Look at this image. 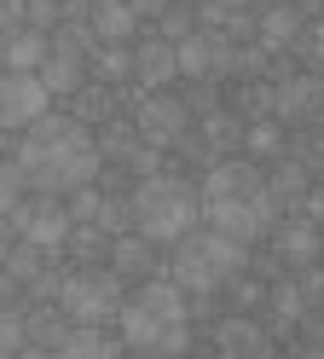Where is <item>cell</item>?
Instances as JSON below:
<instances>
[{
	"label": "cell",
	"mask_w": 324,
	"mask_h": 359,
	"mask_svg": "<svg viewBox=\"0 0 324 359\" xmlns=\"http://www.w3.org/2000/svg\"><path fill=\"white\" fill-rule=\"evenodd\" d=\"M18 174L23 186L41 197H64L76 186H93L99 180V151H93V133L81 116H64V110H46L29 128L18 133Z\"/></svg>",
	"instance_id": "6da1fadb"
},
{
	"label": "cell",
	"mask_w": 324,
	"mask_h": 359,
	"mask_svg": "<svg viewBox=\"0 0 324 359\" xmlns=\"http://www.w3.org/2000/svg\"><path fill=\"white\" fill-rule=\"evenodd\" d=\"M197 203H203L208 226L238 238V243H261L278 226V203L266 191V168L255 163V156H220V163H208Z\"/></svg>",
	"instance_id": "7a4b0ae2"
},
{
	"label": "cell",
	"mask_w": 324,
	"mask_h": 359,
	"mask_svg": "<svg viewBox=\"0 0 324 359\" xmlns=\"http://www.w3.org/2000/svg\"><path fill=\"white\" fill-rule=\"evenodd\" d=\"M116 336H122L128 353H145V359H180L191 348V313H185V290L174 278H145L122 302L116 313Z\"/></svg>",
	"instance_id": "3957f363"
},
{
	"label": "cell",
	"mask_w": 324,
	"mask_h": 359,
	"mask_svg": "<svg viewBox=\"0 0 324 359\" xmlns=\"http://www.w3.org/2000/svg\"><path fill=\"white\" fill-rule=\"evenodd\" d=\"M128 220H133L139 238L156 243V250H162V243H180V238L203 220L197 186H191V180H180V174L133 180V191H128Z\"/></svg>",
	"instance_id": "277c9868"
},
{
	"label": "cell",
	"mask_w": 324,
	"mask_h": 359,
	"mask_svg": "<svg viewBox=\"0 0 324 359\" xmlns=\"http://www.w3.org/2000/svg\"><path fill=\"white\" fill-rule=\"evenodd\" d=\"M249 266V243L226 238L215 226H191L180 243H174V284L185 290V296H220L226 278H238Z\"/></svg>",
	"instance_id": "5b68a950"
},
{
	"label": "cell",
	"mask_w": 324,
	"mask_h": 359,
	"mask_svg": "<svg viewBox=\"0 0 324 359\" xmlns=\"http://www.w3.org/2000/svg\"><path fill=\"white\" fill-rule=\"evenodd\" d=\"M53 302L69 325H116V313L128 302V284L110 266H76V273H58Z\"/></svg>",
	"instance_id": "8992f818"
},
{
	"label": "cell",
	"mask_w": 324,
	"mask_h": 359,
	"mask_svg": "<svg viewBox=\"0 0 324 359\" xmlns=\"http://www.w3.org/2000/svg\"><path fill=\"white\" fill-rule=\"evenodd\" d=\"M133 133L156 151H174L185 133H191V110H185L180 93H168V87H156V93H145L133 104Z\"/></svg>",
	"instance_id": "52a82bcc"
},
{
	"label": "cell",
	"mask_w": 324,
	"mask_h": 359,
	"mask_svg": "<svg viewBox=\"0 0 324 359\" xmlns=\"http://www.w3.org/2000/svg\"><path fill=\"white\" fill-rule=\"evenodd\" d=\"M174 70L185 81H226L231 76V41L220 29H191L185 41H174Z\"/></svg>",
	"instance_id": "ba28073f"
},
{
	"label": "cell",
	"mask_w": 324,
	"mask_h": 359,
	"mask_svg": "<svg viewBox=\"0 0 324 359\" xmlns=\"http://www.w3.org/2000/svg\"><path fill=\"white\" fill-rule=\"evenodd\" d=\"M12 220V232L23 238V243H35V250H46V255H58L64 250V238H69V215H64V197H23V203L6 215Z\"/></svg>",
	"instance_id": "9c48e42d"
},
{
	"label": "cell",
	"mask_w": 324,
	"mask_h": 359,
	"mask_svg": "<svg viewBox=\"0 0 324 359\" xmlns=\"http://www.w3.org/2000/svg\"><path fill=\"white\" fill-rule=\"evenodd\" d=\"M272 81V122H290V128H307L324 116V76H266Z\"/></svg>",
	"instance_id": "30bf717a"
},
{
	"label": "cell",
	"mask_w": 324,
	"mask_h": 359,
	"mask_svg": "<svg viewBox=\"0 0 324 359\" xmlns=\"http://www.w3.org/2000/svg\"><path fill=\"white\" fill-rule=\"evenodd\" d=\"M53 99H46V87L35 76H12L0 70V133H23L35 116H46Z\"/></svg>",
	"instance_id": "8fae6325"
},
{
	"label": "cell",
	"mask_w": 324,
	"mask_h": 359,
	"mask_svg": "<svg viewBox=\"0 0 324 359\" xmlns=\"http://www.w3.org/2000/svg\"><path fill=\"white\" fill-rule=\"evenodd\" d=\"M104 266H110L122 284L162 278V255H156V243H151V238H139V232H116V238H110V250H104Z\"/></svg>",
	"instance_id": "7c38bea8"
},
{
	"label": "cell",
	"mask_w": 324,
	"mask_h": 359,
	"mask_svg": "<svg viewBox=\"0 0 324 359\" xmlns=\"http://www.w3.org/2000/svg\"><path fill=\"white\" fill-rule=\"evenodd\" d=\"M215 353L220 359H272V336H266V325H255L249 313H226L215 325Z\"/></svg>",
	"instance_id": "4fadbf2b"
},
{
	"label": "cell",
	"mask_w": 324,
	"mask_h": 359,
	"mask_svg": "<svg viewBox=\"0 0 324 359\" xmlns=\"http://www.w3.org/2000/svg\"><path fill=\"white\" fill-rule=\"evenodd\" d=\"M35 81L46 87V99H76L81 87H87V58H81V53H69V47H53V41H46V58H41Z\"/></svg>",
	"instance_id": "5bb4252c"
},
{
	"label": "cell",
	"mask_w": 324,
	"mask_h": 359,
	"mask_svg": "<svg viewBox=\"0 0 324 359\" xmlns=\"http://www.w3.org/2000/svg\"><path fill=\"white\" fill-rule=\"evenodd\" d=\"M324 255V232H318V220L307 215H295L278 226V261H284V273H301V266H313Z\"/></svg>",
	"instance_id": "9a60e30c"
},
{
	"label": "cell",
	"mask_w": 324,
	"mask_h": 359,
	"mask_svg": "<svg viewBox=\"0 0 324 359\" xmlns=\"http://www.w3.org/2000/svg\"><path fill=\"white\" fill-rule=\"evenodd\" d=\"M301 29H307V18H301L295 0H272V6L255 18V47H266V53H284L301 41Z\"/></svg>",
	"instance_id": "2e32d148"
},
{
	"label": "cell",
	"mask_w": 324,
	"mask_h": 359,
	"mask_svg": "<svg viewBox=\"0 0 324 359\" xmlns=\"http://www.w3.org/2000/svg\"><path fill=\"white\" fill-rule=\"evenodd\" d=\"M133 81L145 87V93L180 81V70H174V41H162V35H145V41H139V47H133Z\"/></svg>",
	"instance_id": "e0dca14e"
},
{
	"label": "cell",
	"mask_w": 324,
	"mask_h": 359,
	"mask_svg": "<svg viewBox=\"0 0 324 359\" xmlns=\"http://www.w3.org/2000/svg\"><path fill=\"white\" fill-rule=\"evenodd\" d=\"M87 29H93L99 47H128L139 18L128 12V0H87Z\"/></svg>",
	"instance_id": "ac0fdd59"
},
{
	"label": "cell",
	"mask_w": 324,
	"mask_h": 359,
	"mask_svg": "<svg viewBox=\"0 0 324 359\" xmlns=\"http://www.w3.org/2000/svg\"><path fill=\"white\" fill-rule=\"evenodd\" d=\"M58 359H122V336H116L110 325H69V336L53 348Z\"/></svg>",
	"instance_id": "d6986e66"
},
{
	"label": "cell",
	"mask_w": 324,
	"mask_h": 359,
	"mask_svg": "<svg viewBox=\"0 0 324 359\" xmlns=\"http://www.w3.org/2000/svg\"><path fill=\"white\" fill-rule=\"evenodd\" d=\"M41 58H46V35H41V29H12V35H0V70L35 76Z\"/></svg>",
	"instance_id": "ffe728a7"
},
{
	"label": "cell",
	"mask_w": 324,
	"mask_h": 359,
	"mask_svg": "<svg viewBox=\"0 0 324 359\" xmlns=\"http://www.w3.org/2000/svg\"><path fill=\"white\" fill-rule=\"evenodd\" d=\"M266 191H272V203L284 209V203H307V191H313V168H301L295 156H278V163L266 168Z\"/></svg>",
	"instance_id": "44dd1931"
},
{
	"label": "cell",
	"mask_w": 324,
	"mask_h": 359,
	"mask_svg": "<svg viewBox=\"0 0 324 359\" xmlns=\"http://www.w3.org/2000/svg\"><path fill=\"white\" fill-rule=\"evenodd\" d=\"M64 336H69V319L58 313V302L23 307V342H29V348H58Z\"/></svg>",
	"instance_id": "7402d4cb"
},
{
	"label": "cell",
	"mask_w": 324,
	"mask_h": 359,
	"mask_svg": "<svg viewBox=\"0 0 324 359\" xmlns=\"http://www.w3.org/2000/svg\"><path fill=\"white\" fill-rule=\"evenodd\" d=\"M266 313H272V325H278V330H290V325L307 319V296H301L295 273H290V278H278V284L266 290Z\"/></svg>",
	"instance_id": "603a6c76"
},
{
	"label": "cell",
	"mask_w": 324,
	"mask_h": 359,
	"mask_svg": "<svg viewBox=\"0 0 324 359\" xmlns=\"http://www.w3.org/2000/svg\"><path fill=\"white\" fill-rule=\"evenodd\" d=\"M133 145H139L133 122H104L99 133H93V151H99V168H122L128 156H133Z\"/></svg>",
	"instance_id": "cb8c5ba5"
},
{
	"label": "cell",
	"mask_w": 324,
	"mask_h": 359,
	"mask_svg": "<svg viewBox=\"0 0 324 359\" xmlns=\"http://www.w3.org/2000/svg\"><path fill=\"white\" fill-rule=\"evenodd\" d=\"M231 116H238V122H261V116H272V81H266V76L238 81V87H231Z\"/></svg>",
	"instance_id": "d4e9b609"
},
{
	"label": "cell",
	"mask_w": 324,
	"mask_h": 359,
	"mask_svg": "<svg viewBox=\"0 0 324 359\" xmlns=\"http://www.w3.org/2000/svg\"><path fill=\"white\" fill-rule=\"evenodd\" d=\"M87 58H93V81H99V87L133 81V47H93Z\"/></svg>",
	"instance_id": "484cf974"
},
{
	"label": "cell",
	"mask_w": 324,
	"mask_h": 359,
	"mask_svg": "<svg viewBox=\"0 0 324 359\" xmlns=\"http://www.w3.org/2000/svg\"><path fill=\"white\" fill-rule=\"evenodd\" d=\"M238 156H284V122H243V140H238Z\"/></svg>",
	"instance_id": "4316f807"
},
{
	"label": "cell",
	"mask_w": 324,
	"mask_h": 359,
	"mask_svg": "<svg viewBox=\"0 0 324 359\" xmlns=\"http://www.w3.org/2000/svg\"><path fill=\"white\" fill-rule=\"evenodd\" d=\"M0 266H6V273H12L23 290H29V284L46 273V266H53V255L35 250V243H23V238H12V250H6V261H0Z\"/></svg>",
	"instance_id": "83f0119b"
},
{
	"label": "cell",
	"mask_w": 324,
	"mask_h": 359,
	"mask_svg": "<svg viewBox=\"0 0 324 359\" xmlns=\"http://www.w3.org/2000/svg\"><path fill=\"white\" fill-rule=\"evenodd\" d=\"M104 250H110V238L99 226H69V238H64L58 255H69L76 266H104Z\"/></svg>",
	"instance_id": "f1b7e54d"
},
{
	"label": "cell",
	"mask_w": 324,
	"mask_h": 359,
	"mask_svg": "<svg viewBox=\"0 0 324 359\" xmlns=\"http://www.w3.org/2000/svg\"><path fill=\"white\" fill-rule=\"evenodd\" d=\"M93 226H99L104 238H116V232H133V220H128V197H122V191H99V209H93Z\"/></svg>",
	"instance_id": "f546056e"
},
{
	"label": "cell",
	"mask_w": 324,
	"mask_h": 359,
	"mask_svg": "<svg viewBox=\"0 0 324 359\" xmlns=\"http://www.w3.org/2000/svg\"><path fill=\"white\" fill-rule=\"evenodd\" d=\"M151 24H156L151 35H162V41H185V35L197 29V12L185 6V0H174V6H162V12L151 18Z\"/></svg>",
	"instance_id": "4dcf8cb0"
},
{
	"label": "cell",
	"mask_w": 324,
	"mask_h": 359,
	"mask_svg": "<svg viewBox=\"0 0 324 359\" xmlns=\"http://www.w3.org/2000/svg\"><path fill=\"white\" fill-rule=\"evenodd\" d=\"M58 24H64V0H23V29L53 35Z\"/></svg>",
	"instance_id": "1f68e13d"
},
{
	"label": "cell",
	"mask_w": 324,
	"mask_h": 359,
	"mask_svg": "<svg viewBox=\"0 0 324 359\" xmlns=\"http://www.w3.org/2000/svg\"><path fill=\"white\" fill-rule=\"evenodd\" d=\"M23 197H29V186H23V174H18V163L12 156H0V215H12Z\"/></svg>",
	"instance_id": "d6a6232c"
},
{
	"label": "cell",
	"mask_w": 324,
	"mask_h": 359,
	"mask_svg": "<svg viewBox=\"0 0 324 359\" xmlns=\"http://www.w3.org/2000/svg\"><path fill=\"white\" fill-rule=\"evenodd\" d=\"M23 348V307H0V353Z\"/></svg>",
	"instance_id": "836d02e7"
},
{
	"label": "cell",
	"mask_w": 324,
	"mask_h": 359,
	"mask_svg": "<svg viewBox=\"0 0 324 359\" xmlns=\"http://www.w3.org/2000/svg\"><path fill=\"white\" fill-rule=\"evenodd\" d=\"M23 29V0H0V35Z\"/></svg>",
	"instance_id": "e575fe53"
},
{
	"label": "cell",
	"mask_w": 324,
	"mask_h": 359,
	"mask_svg": "<svg viewBox=\"0 0 324 359\" xmlns=\"http://www.w3.org/2000/svg\"><path fill=\"white\" fill-rule=\"evenodd\" d=\"M18 296H23V284L6 273V266H0V307H18Z\"/></svg>",
	"instance_id": "d590c367"
},
{
	"label": "cell",
	"mask_w": 324,
	"mask_h": 359,
	"mask_svg": "<svg viewBox=\"0 0 324 359\" xmlns=\"http://www.w3.org/2000/svg\"><path fill=\"white\" fill-rule=\"evenodd\" d=\"M162 6H174V0H128V12H133V18H156Z\"/></svg>",
	"instance_id": "8d00e7d4"
},
{
	"label": "cell",
	"mask_w": 324,
	"mask_h": 359,
	"mask_svg": "<svg viewBox=\"0 0 324 359\" xmlns=\"http://www.w3.org/2000/svg\"><path fill=\"white\" fill-rule=\"evenodd\" d=\"M12 238H18V232H12V220L0 215V261H6V250H12Z\"/></svg>",
	"instance_id": "74e56055"
},
{
	"label": "cell",
	"mask_w": 324,
	"mask_h": 359,
	"mask_svg": "<svg viewBox=\"0 0 324 359\" xmlns=\"http://www.w3.org/2000/svg\"><path fill=\"white\" fill-rule=\"evenodd\" d=\"M18 359H58V353H53V348H29V342H23V348H18Z\"/></svg>",
	"instance_id": "f35d334b"
},
{
	"label": "cell",
	"mask_w": 324,
	"mask_h": 359,
	"mask_svg": "<svg viewBox=\"0 0 324 359\" xmlns=\"http://www.w3.org/2000/svg\"><path fill=\"white\" fill-rule=\"evenodd\" d=\"M0 359H18V353H0Z\"/></svg>",
	"instance_id": "ab89813d"
},
{
	"label": "cell",
	"mask_w": 324,
	"mask_h": 359,
	"mask_svg": "<svg viewBox=\"0 0 324 359\" xmlns=\"http://www.w3.org/2000/svg\"><path fill=\"white\" fill-rule=\"evenodd\" d=\"M185 6H191V0H185Z\"/></svg>",
	"instance_id": "60d3db41"
}]
</instances>
